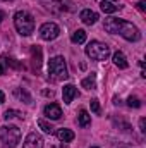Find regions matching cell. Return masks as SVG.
I'll return each instance as SVG.
<instances>
[{"label":"cell","instance_id":"277c9868","mask_svg":"<svg viewBox=\"0 0 146 148\" xmlns=\"http://www.w3.org/2000/svg\"><path fill=\"white\" fill-rule=\"evenodd\" d=\"M0 140L7 148H16L21 141V129L17 126H2L0 127Z\"/></svg>","mask_w":146,"mask_h":148},{"label":"cell","instance_id":"2e32d148","mask_svg":"<svg viewBox=\"0 0 146 148\" xmlns=\"http://www.w3.org/2000/svg\"><path fill=\"white\" fill-rule=\"evenodd\" d=\"M100 9L105 12V14H113V12H117L119 9H120V5H115L113 2H108V0H103L102 3H100Z\"/></svg>","mask_w":146,"mask_h":148},{"label":"cell","instance_id":"9c48e42d","mask_svg":"<svg viewBox=\"0 0 146 148\" xmlns=\"http://www.w3.org/2000/svg\"><path fill=\"white\" fill-rule=\"evenodd\" d=\"M23 148H43V138L38 133H29L24 140Z\"/></svg>","mask_w":146,"mask_h":148},{"label":"cell","instance_id":"ba28073f","mask_svg":"<svg viewBox=\"0 0 146 148\" xmlns=\"http://www.w3.org/2000/svg\"><path fill=\"white\" fill-rule=\"evenodd\" d=\"M43 114H45L48 119H52V121H59V119L62 117V109H60L59 103H48V105H45Z\"/></svg>","mask_w":146,"mask_h":148},{"label":"cell","instance_id":"30bf717a","mask_svg":"<svg viewBox=\"0 0 146 148\" xmlns=\"http://www.w3.org/2000/svg\"><path fill=\"white\" fill-rule=\"evenodd\" d=\"M50 3L52 5H48V9H52V10H59V12H69V10H72V2L71 0H50Z\"/></svg>","mask_w":146,"mask_h":148},{"label":"cell","instance_id":"9a60e30c","mask_svg":"<svg viewBox=\"0 0 146 148\" xmlns=\"http://www.w3.org/2000/svg\"><path fill=\"white\" fill-rule=\"evenodd\" d=\"M81 86H83L84 90H96V74L91 73V76L84 77V79L81 81Z\"/></svg>","mask_w":146,"mask_h":148},{"label":"cell","instance_id":"ffe728a7","mask_svg":"<svg viewBox=\"0 0 146 148\" xmlns=\"http://www.w3.org/2000/svg\"><path fill=\"white\" fill-rule=\"evenodd\" d=\"M14 95H16L19 100H23L24 103H31V97H29V93H28L26 90H23V88H16Z\"/></svg>","mask_w":146,"mask_h":148},{"label":"cell","instance_id":"ac0fdd59","mask_svg":"<svg viewBox=\"0 0 146 148\" xmlns=\"http://www.w3.org/2000/svg\"><path fill=\"white\" fill-rule=\"evenodd\" d=\"M77 124H79L81 127H86V126L91 124V115L88 114V110H81L79 112V115H77Z\"/></svg>","mask_w":146,"mask_h":148},{"label":"cell","instance_id":"d6986e66","mask_svg":"<svg viewBox=\"0 0 146 148\" xmlns=\"http://www.w3.org/2000/svg\"><path fill=\"white\" fill-rule=\"evenodd\" d=\"M71 40H72V43H76V45L84 43L86 41V31L84 29H76L72 33V36H71Z\"/></svg>","mask_w":146,"mask_h":148},{"label":"cell","instance_id":"e0dca14e","mask_svg":"<svg viewBox=\"0 0 146 148\" xmlns=\"http://www.w3.org/2000/svg\"><path fill=\"white\" fill-rule=\"evenodd\" d=\"M31 57H33V66L40 69V66H41V48L35 45L33 48H31Z\"/></svg>","mask_w":146,"mask_h":148},{"label":"cell","instance_id":"603a6c76","mask_svg":"<svg viewBox=\"0 0 146 148\" xmlns=\"http://www.w3.org/2000/svg\"><path fill=\"white\" fill-rule=\"evenodd\" d=\"M127 105H129L131 109H139V107H141V100H139L138 97H132V95H131V97L127 98Z\"/></svg>","mask_w":146,"mask_h":148},{"label":"cell","instance_id":"6da1fadb","mask_svg":"<svg viewBox=\"0 0 146 148\" xmlns=\"http://www.w3.org/2000/svg\"><path fill=\"white\" fill-rule=\"evenodd\" d=\"M14 26L17 29L19 35L23 36H29L33 31H35V19L29 12L26 10H19L14 14Z\"/></svg>","mask_w":146,"mask_h":148},{"label":"cell","instance_id":"f546056e","mask_svg":"<svg viewBox=\"0 0 146 148\" xmlns=\"http://www.w3.org/2000/svg\"><path fill=\"white\" fill-rule=\"evenodd\" d=\"M5 2H12V0H5Z\"/></svg>","mask_w":146,"mask_h":148},{"label":"cell","instance_id":"83f0119b","mask_svg":"<svg viewBox=\"0 0 146 148\" xmlns=\"http://www.w3.org/2000/svg\"><path fill=\"white\" fill-rule=\"evenodd\" d=\"M5 102V95H3V91H0V105Z\"/></svg>","mask_w":146,"mask_h":148},{"label":"cell","instance_id":"4316f807","mask_svg":"<svg viewBox=\"0 0 146 148\" xmlns=\"http://www.w3.org/2000/svg\"><path fill=\"white\" fill-rule=\"evenodd\" d=\"M3 74H5V62L0 60V76H3Z\"/></svg>","mask_w":146,"mask_h":148},{"label":"cell","instance_id":"7c38bea8","mask_svg":"<svg viewBox=\"0 0 146 148\" xmlns=\"http://www.w3.org/2000/svg\"><path fill=\"white\" fill-rule=\"evenodd\" d=\"M62 97H64V103H71L74 98L77 97V88L74 86V84H65L64 88H62Z\"/></svg>","mask_w":146,"mask_h":148},{"label":"cell","instance_id":"7402d4cb","mask_svg":"<svg viewBox=\"0 0 146 148\" xmlns=\"http://www.w3.org/2000/svg\"><path fill=\"white\" fill-rule=\"evenodd\" d=\"M38 126H40V129H41L43 133H46V134H52V133H53L52 124H50V122H46L45 119H38Z\"/></svg>","mask_w":146,"mask_h":148},{"label":"cell","instance_id":"3957f363","mask_svg":"<svg viewBox=\"0 0 146 148\" xmlns=\"http://www.w3.org/2000/svg\"><path fill=\"white\" fill-rule=\"evenodd\" d=\"M86 55L91 60H107L110 57V47L107 43H102L98 40H93L88 43V47L84 48Z\"/></svg>","mask_w":146,"mask_h":148},{"label":"cell","instance_id":"44dd1931","mask_svg":"<svg viewBox=\"0 0 146 148\" xmlns=\"http://www.w3.org/2000/svg\"><path fill=\"white\" fill-rule=\"evenodd\" d=\"M24 119V114L23 112H19V110H14V109H9V110H5L3 112V119L5 121H10V119Z\"/></svg>","mask_w":146,"mask_h":148},{"label":"cell","instance_id":"4fadbf2b","mask_svg":"<svg viewBox=\"0 0 146 148\" xmlns=\"http://www.w3.org/2000/svg\"><path fill=\"white\" fill-rule=\"evenodd\" d=\"M57 138H59L62 143H69V141H72L74 138H76V134H74V131H71V129L62 127V129L57 131Z\"/></svg>","mask_w":146,"mask_h":148},{"label":"cell","instance_id":"4dcf8cb0","mask_svg":"<svg viewBox=\"0 0 146 148\" xmlns=\"http://www.w3.org/2000/svg\"><path fill=\"white\" fill-rule=\"evenodd\" d=\"M91 148H98V147H91Z\"/></svg>","mask_w":146,"mask_h":148},{"label":"cell","instance_id":"7a4b0ae2","mask_svg":"<svg viewBox=\"0 0 146 148\" xmlns=\"http://www.w3.org/2000/svg\"><path fill=\"white\" fill-rule=\"evenodd\" d=\"M48 74L55 79V81H62L69 77V71H67V64L65 59L62 55H55L48 60Z\"/></svg>","mask_w":146,"mask_h":148},{"label":"cell","instance_id":"5bb4252c","mask_svg":"<svg viewBox=\"0 0 146 148\" xmlns=\"http://www.w3.org/2000/svg\"><path fill=\"white\" fill-rule=\"evenodd\" d=\"M113 64L119 69H127L129 67V62H127V59H126V55L122 52H115L113 53Z\"/></svg>","mask_w":146,"mask_h":148},{"label":"cell","instance_id":"f1b7e54d","mask_svg":"<svg viewBox=\"0 0 146 148\" xmlns=\"http://www.w3.org/2000/svg\"><path fill=\"white\" fill-rule=\"evenodd\" d=\"M3 19H5V12H3V10H0V23H2Z\"/></svg>","mask_w":146,"mask_h":148},{"label":"cell","instance_id":"d4e9b609","mask_svg":"<svg viewBox=\"0 0 146 148\" xmlns=\"http://www.w3.org/2000/svg\"><path fill=\"white\" fill-rule=\"evenodd\" d=\"M139 129H141V133H146V119L145 117L139 119Z\"/></svg>","mask_w":146,"mask_h":148},{"label":"cell","instance_id":"52a82bcc","mask_svg":"<svg viewBox=\"0 0 146 148\" xmlns=\"http://www.w3.org/2000/svg\"><path fill=\"white\" fill-rule=\"evenodd\" d=\"M120 24H122V19H119V17H108L103 23V29L107 33H110V35H119Z\"/></svg>","mask_w":146,"mask_h":148},{"label":"cell","instance_id":"8fae6325","mask_svg":"<svg viewBox=\"0 0 146 148\" xmlns=\"http://www.w3.org/2000/svg\"><path fill=\"white\" fill-rule=\"evenodd\" d=\"M79 19H81L84 24L91 26V24H95V23L98 21V14H96L95 10H91V9H84V10H81Z\"/></svg>","mask_w":146,"mask_h":148},{"label":"cell","instance_id":"8992f818","mask_svg":"<svg viewBox=\"0 0 146 148\" xmlns=\"http://www.w3.org/2000/svg\"><path fill=\"white\" fill-rule=\"evenodd\" d=\"M59 35H60V28L55 23H45L40 28V36H41V40H45V41H52V40H55V38L59 36Z\"/></svg>","mask_w":146,"mask_h":148},{"label":"cell","instance_id":"5b68a950","mask_svg":"<svg viewBox=\"0 0 146 148\" xmlns=\"http://www.w3.org/2000/svg\"><path fill=\"white\" fill-rule=\"evenodd\" d=\"M119 35L124 38V40H127V41H138V40L141 38V33H139L138 26H134L132 23L124 21V19H122V24H120Z\"/></svg>","mask_w":146,"mask_h":148},{"label":"cell","instance_id":"cb8c5ba5","mask_svg":"<svg viewBox=\"0 0 146 148\" xmlns=\"http://www.w3.org/2000/svg\"><path fill=\"white\" fill-rule=\"evenodd\" d=\"M89 105H91V110L95 112V114H100V112H102V109H100V102H98V98H91Z\"/></svg>","mask_w":146,"mask_h":148},{"label":"cell","instance_id":"484cf974","mask_svg":"<svg viewBox=\"0 0 146 148\" xmlns=\"http://www.w3.org/2000/svg\"><path fill=\"white\" fill-rule=\"evenodd\" d=\"M138 9H139L141 12H146V2L145 0H139V2H138Z\"/></svg>","mask_w":146,"mask_h":148}]
</instances>
